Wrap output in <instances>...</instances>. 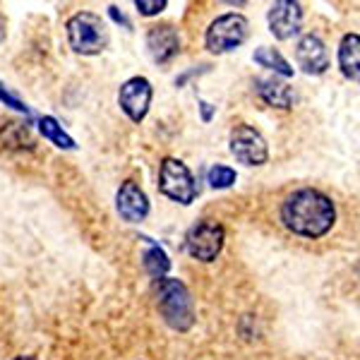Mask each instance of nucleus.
<instances>
[{
    "mask_svg": "<svg viewBox=\"0 0 360 360\" xmlns=\"http://www.w3.org/2000/svg\"><path fill=\"white\" fill-rule=\"evenodd\" d=\"M224 226L212 219H202L195 226H190V231L185 233V250L197 262H214L224 250Z\"/></svg>",
    "mask_w": 360,
    "mask_h": 360,
    "instance_id": "obj_6",
    "label": "nucleus"
},
{
    "mask_svg": "<svg viewBox=\"0 0 360 360\" xmlns=\"http://www.w3.org/2000/svg\"><path fill=\"white\" fill-rule=\"evenodd\" d=\"M142 240L147 243V250H144V255H142V264H144V269H147V274L154 276L156 281L168 276V271H171V259H168L166 250L161 245H156L152 238H142Z\"/></svg>",
    "mask_w": 360,
    "mask_h": 360,
    "instance_id": "obj_15",
    "label": "nucleus"
},
{
    "mask_svg": "<svg viewBox=\"0 0 360 360\" xmlns=\"http://www.w3.org/2000/svg\"><path fill=\"white\" fill-rule=\"evenodd\" d=\"M108 15L113 17L115 22H118V25H125V29H130L132 25H130V20H127V17L123 15V13H118V8H115V5H111V8H108Z\"/></svg>",
    "mask_w": 360,
    "mask_h": 360,
    "instance_id": "obj_21",
    "label": "nucleus"
},
{
    "mask_svg": "<svg viewBox=\"0 0 360 360\" xmlns=\"http://www.w3.org/2000/svg\"><path fill=\"white\" fill-rule=\"evenodd\" d=\"M13 360H37V358H34V356H17Z\"/></svg>",
    "mask_w": 360,
    "mask_h": 360,
    "instance_id": "obj_24",
    "label": "nucleus"
},
{
    "mask_svg": "<svg viewBox=\"0 0 360 360\" xmlns=\"http://www.w3.org/2000/svg\"><path fill=\"white\" fill-rule=\"evenodd\" d=\"M0 101H3L5 106L13 108V111H17V113H25L27 118H32V108H29L20 96H15L13 91H10L8 86H5L3 82H0Z\"/></svg>",
    "mask_w": 360,
    "mask_h": 360,
    "instance_id": "obj_19",
    "label": "nucleus"
},
{
    "mask_svg": "<svg viewBox=\"0 0 360 360\" xmlns=\"http://www.w3.org/2000/svg\"><path fill=\"white\" fill-rule=\"evenodd\" d=\"M156 307L164 322L176 332H190L195 324V303L180 278L164 276L156 281Z\"/></svg>",
    "mask_w": 360,
    "mask_h": 360,
    "instance_id": "obj_2",
    "label": "nucleus"
},
{
    "mask_svg": "<svg viewBox=\"0 0 360 360\" xmlns=\"http://www.w3.org/2000/svg\"><path fill=\"white\" fill-rule=\"evenodd\" d=\"M70 49L79 56H98L108 46L106 22L94 13H75L65 22Z\"/></svg>",
    "mask_w": 360,
    "mask_h": 360,
    "instance_id": "obj_3",
    "label": "nucleus"
},
{
    "mask_svg": "<svg viewBox=\"0 0 360 360\" xmlns=\"http://www.w3.org/2000/svg\"><path fill=\"white\" fill-rule=\"evenodd\" d=\"M281 221L295 236L322 238L336 224V207L332 197L315 188H303L283 200Z\"/></svg>",
    "mask_w": 360,
    "mask_h": 360,
    "instance_id": "obj_1",
    "label": "nucleus"
},
{
    "mask_svg": "<svg viewBox=\"0 0 360 360\" xmlns=\"http://www.w3.org/2000/svg\"><path fill=\"white\" fill-rule=\"evenodd\" d=\"M159 190L164 193L168 200L178 202V205H193L200 195V188H197V180L190 173V168L183 164L180 159H173V156H166L161 161L159 168Z\"/></svg>",
    "mask_w": 360,
    "mask_h": 360,
    "instance_id": "obj_5",
    "label": "nucleus"
},
{
    "mask_svg": "<svg viewBox=\"0 0 360 360\" xmlns=\"http://www.w3.org/2000/svg\"><path fill=\"white\" fill-rule=\"evenodd\" d=\"M200 111H202V120L209 123V120H212V115H214V106H212V103L200 101Z\"/></svg>",
    "mask_w": 360,
    "mask_h": 360,
    "instance_id": "obj_22",
    "label": "nucleus"
},
{
    "mask_svg": "<svg viewBox=\"0 0 360 360\" xmlns=\"http://www.w3.org/2000/svg\"><path fill=\"white\" fill-rule=\"evenodd\" d=\"M229 149L236 156V161L245 166H262L269 159L266 139L252 125H236L229 135Z\"/></svg>",
    "mask_w": 360,
    "mask_h": 360,
    "instance_id": "obj_7",
    "label": "nucleus"
},
{
    "mask_svg": "<svg viewBox=\"0 0 360 360\" xmlns=\"http://www.w3.org/2000/svg\"><path fill=\"white\" fill-rule=\"evenodd\" d=\"M339 68L346 79L358 82L360 79V39L356 32L344 34L339 44Z\"/></svg>",
    "mask_w": 360,
    "mask_h": 360,
    "instance_id": "obj_14",
    "label": "nucleus"
},
{
    "mask_svg": "<svg viewBox=\"0 0 360 360\" xmlns=\"http://www.w3.org/2000/svg\"><path fill=\"white\" fill-rule=\"evenodd\" d=\"M236 171L231 166H224V164H217V166H212L207 171V183L212 185L214 190H226V188H231V185L236 183Z\"/></svg>",
    "mask_w": 360,
    "mask_h": 360,
    "instance_id": "obj_18",
    "label": "nucleus"
},
{
    "mask_svg": "<svg viewBox=\"0 0 360 360\" xmlns=\"http://www.w3.org/2000/svg\"><path fill=\"white\" fill-rule=\"evenodd\" d=\"M255 89H257L259 98H262L264 103H269V106L274 108H291L293 106V86L288 82H283V79H276V77H259L255 79Z\"/></svg>",
    "mask_w": 360,
    "mask_h": 360,
    "instance_id": "obj_13",
    "label": "nucleus"
},
{
    "mask_svg": "<svg viewBox=\"0 0 360 360\" xmlns=\"http://www.w3.org/2000/svg\"><path fill=\"white\" fill-rule=\"evenodd\" d=\"M135 8H137L144 17H154V15L164 13V10L168 8V3H166V0H152V3H149V0H137Z\"/></svg>",
    "mask_w": 360,
    "mask_h": 360,
    "instance_id": "obj_20",
    "label": "nucleus"
},
{
    "mask_svg": "<svg viewBox=\"0 0 360 360\" xmlns=\"http://www.w3.org/2000/svg\"><path fill=\"white\" fill-rule=\"evenodd\" d=\"M5 37H8V25H5V17H0V44L5 41Z\"/></svg>",
    "mask_w": 360,
    "mask_h": 360,
    "instance_id": "obj_23",
    "label": "nucleus"
},
{
    "mask_svg": "<svg viewBox=\"0 0 360 360\" xmlns=\"http://www.w3.org/2000/svg\"><path fill=\"white\" fill-rule=\"evenodd\" d=\"M39 132L44 135V139H49V142H53L58 149H68V152H72V149H77V144H75V139L68 135L65 130H63V125L58 123L53 115H41L39 118Z\"/></svg>",
    "mask_w": 360,
    "mask_h": 360,
    "instance_id": "obj_16",
    "label": "nucleus"
},
{
    "mask_svg": "<svg viewBox=\"0 0 360 360\" xmlns=\"http://www.w3.org/2000/svg\"><path fill=\"white\" fill-rule=\"evenodd\" d=\"M266 22H269V32L274 34L278 41H288L295 34H300V25H303V5L295 0H276L266 13Z\"/></svg>",
    "mask_w": 360,
    "mask_h": 360,
    "instance_id": "obj_9",
    "label": "nucleus"
},
{
    "mask_svg": "<svg viewBox=\"0 0 360 360\" xmlns=\"http://www.w3.org/2000/svg\"><path fill=\"white\" fill-rule=\"evenodd\" d=\"M250 34V22L245 15L240 13H226L221 17L209 25L207 34H205V46L209 53H229V51L238 49L248 41Z\"/></svg>",
    "mask_w": 360,
    "mask_h": 360,
    "instance_id": "obj_4",
    "label": "nucleus"
},
{
    "mask_svg": "<svg viewBox=\"0 0 360 360\" xmlns=\"http://www.w3.org/2000/svg\"><path fill=\"white\" fill-rule=\"evenodd\" d=\"M147 51L156 65H166L180 53V34L173 25H154L147 32Z\"/></svg>",
    "mask_w": 360,
    "mask_h": 360,
    "instance_id": "obj_12",
    "label": "nucleus"
},
{
    "mask_svg": "<svg viewBox=\"0 0 360 360\" xmlns=\"http://www.w3.org/2000/svg\"><path fill=\"white\" fill-rule=\"evenodd\" d=\"M115 209H118L120 219L127 224H139L147 219L149 214V197L139 188L135 180H125L120 185L118 195H115Z\"/></svg>",
    "mask_w": 360,
    "mask_h": 360,
    "instance_id": "obj_11",
    "label": "nucleus"
},
{
    "mask_svg": "<svg viewBox=\"0 0 360 360\" xmlns=\"http://www.w3.org/2000/svg\"><path fill=\"white\" fill-rule=\"evenodd\" d=\"M295 63L305 75H324L329 70L327 46L317 34H305L295 44Z\"/></svg>",
    "mask_w": 360,
    "mask_h": 360,
    "instance_id": "obj_10",
    "label": "nucleus"
},
{
    "mask_svg": "<svg viewBox=\"0 0 360 360\" xmlns=\"http://www.w3.org/2000/svg\"><path fill=\"white\" fill-rule=\"evenodd\" d=\"M255 63H257L259 68H266V70H274L276 75H281V77H293V68L288 65V60L278 53L276 49H269V46H259L257 51H255Z\"/></svg>",
    "mask_w": 360,
    "mask_h": 360,
    "instance_id": "obj_17",
    "label": "nucleus"
},
{
    "mask_svg": "<svg viewBox=\"0 0 360 360\" xmlns=\"http://www.w3.org/2000/svg\"><path fill=\"white\" fill-rule=\"evenodd\" d=\"M152 96H154V89L147 77H130L120 86L118 103L132 123H142L149 113V106H152Z\"/></svg>",
    "mask_w": 360,
    "mask_h": 360,
    "instance_id": "obj_8",
    "label": "nucleus"
}]
</instances>
